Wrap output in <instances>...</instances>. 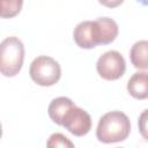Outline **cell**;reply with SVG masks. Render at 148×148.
Listing matches in <instances>:
<instances>
[{
	"label": "cell",
	"instance_id": "2",
	"mask_svg": "<svg viewBox=\"0 0 148 148\" xmlns=\"http://www.w3.org/2000/svg\"><path fill=\"white\" fill-rule=\"evenodd\" d=\"M131 133L130 118L121 111H110L104 113L97 124L96 138L103 143L121 142Z\"/></svg>",
	"mask_w": 148,
	"mask_h": 148
},
{
	"label": "cell",
	"instance_id": "14",
	"mask_svg": "<svg viewBox=\"0 0 148 148\" xmlns=\"http://www.w3.org/2000/svg\"><path fill=\"white\" fill-rule=\"evenodd\" d=\"M139 3H141L142 6H146V7H148V0H136Z\"/></svg>",
	"mask_w": 148,
	"mask_h": 148
},
{
	"label": "cell",
	"instance_id": "8",
	"mask_svg": "<svg viewBox=\"0 0 148 148\" xmlns=\"http://www.w3.org/2000/svg\"><path fill=\"white\" fill-rule=\"evenodd\" d=\"M132 65L138 69H148V40L135 42L130 50Z\"/></svg>",
	"mask_w": 148,
	"mask_h": 148
},
{
	"label": "cell",
	"instance_id": "4",
	"mask_svg": "<svg viewBox=\"0 0 148 148\" xmlns=\"http://www.w3.org/2000/svg\"><path fill=\"white\" fill-rule=\"evenodd\" d=\"M31 80L42 87L54 86L61 77V67L59 62L49 56H38L29 67Z\"/></svg>",
	"mask_w": 148,
	"mask_h": 148
},
{
	"label": "cell",
	"instance_id": "9",
	"mask_svg": "<svg viewBox=\"0 0 148 148\" xmlns=\"http://www.w3.org/2000/svg\"><path fill=\"white\" fill-rule=\"evenodd\" d=\"M74 104L75 103L68 97H65V96L57 97V98L52 99L51 103L49 104V108H47L49 117L51 118V120L54 124L60 126L61 125V119H62L65 112Z\"/></svg>",
	"mask_w": 148,
	"mask_h": 148
},
{
	"label": "cell",
	"instance_id": "7",
	"mask_svg": "<svg viewBox=\"0 0 148 148\" xmlns=\"http://www.w3.org/2000/svg\"><path fill=\"white\" fill-rule=\"evenodd\" d=\"M127 91L135 99L148 98V72L134 73L127 82Z\"/></svg>",
	"mask_w": 148,
	"mask_h": 148
},
{
	"label": "cell",
	"instance_id": "1",
	"mask_svg": "<svg viewBox=\"0 0 148 148\" xmlns=\"http://www.w3.org/2000/svg\"><path fill=\"white\" fill-rule=\"evenodd\" d=\"M119 34V27L113 18L98 17L94 21L80 22L73 31L76 45L84 50H90L97 45L111 44Z\"/></svg>",
	"mask_w": 148,
	"mask_h": 148
},
{
	"label": "cell",
	"instance_id": "13",
	"mask_svg": "<svg viewBox=\"0 0 148 148\" xmlns=\"http://www.w3.org/2000/svg\"><path fill=\"white\" fill-rule=\"evenodd\" d=\"M98 2L104 6V7H108V8H116L118 6H120L124 0H98Z\"/></svg>",
	"mask_w": 148,
	"mask_h": 148
},
{
	"label": "cell",
	"instance_id": "11",
	"mask_svg": "<svg viewBox=\"0 0 148 148\" xmlns=\"http://www.w3.org/2000/svg\"><path fill=\"white\" fill-rule=\"evenodd\" d=\"M46 146L50 147V148H56V147H69V148H73L74 143L67 136H65L64 134L53 133V134L50 135Z\"/></svg>",
	"mask_w": 148,
	"mask_h": 148
},
{
	"label": "cell",
	"instance_id": "5",
	"mask_svg": "<svg viewBox=\"0 0 148 148\" xmlns=\"http://www.w3.org/2000/svg\"><path fill=\"white\" fill-rule=\"evenodd\" d=\"M96 71L98 75L108 81L120 79L126 71V61L120 52L110 50L104 52L96 62Z\"/></svg>",
	"mask_w": 148,
	"mask_h": 148
},
{
	"label": "cell",
	"instance_id": "6",
	"mask_svg": "<svg viewBox=\"0 0 148 148\" xmlns=\"http://www.w3.org/2000/svg\"><path fill=\"white\" fill-rule=\"evenodd\" d=\"M91 125L92 123L90 114L82 108H79L74 104L65 112L60 126L65 127L71 134L75 136H83L89 133Z\"/></svg>",
	"mask_w": 148,
	"mask_h": 148
},
{
	"label": "cell",
	"instance_id": "3",
	"mask_svg": "<svg viewBox=\"0 0 148 148\" xmlns=\"http://www.w3.org/2000/svg\"><path fill=\"white\" fill-rule=\"evenodd\" d=\"M24 61V45L15 36L5 38L0 45V72L6 77L20 73Z\"/></svg>",
	"mask_w": 148,
	"mask_h": 148
},
{
	"label": "cell",
	"instance_id": "12",
	"mask_svg": "<svg viewBox=\"0 0 148 148\" xmlns=\"http://www.w3.org/2000/svg\"><path fill=\"white\" fill-rule=\"evenodd\" d=\"M138 127L141 136L148 141V109L143 110L138 119Z\"/></svg>",
	"mask_w": 148,
	"mask_h": 148
},
{
	"label": "cell",
	"instance_id": "10",
	"mask_svg": "<svg viewBox=\"0 0 148 148\" xmlns=\"http://www.w3.org/2000/svg\"><path fill=\"white\" fill-rule=\"evenodd\" d=\"M23 0H1V12L2 18L15 17L22 9Z\"/></svg>",
	"mask_w": 148,
	"mask_h": 148
}]
</instances>
